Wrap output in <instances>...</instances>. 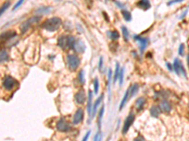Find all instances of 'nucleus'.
Here are the masks:
<instances>
[{"mask_svg": "<svg viewBox=\"0 0 189 141\" xmlns=\"http://www.w3.org/2000/svg\"><path fill=\"white\" fill-rule=\"evenodd\" d=\"M62 24V20L59 17H52L47 20H45L43 23L42 26L43 28H45V30L50 31V32H54V31L58 30L60 26Z\"/></svg>", "mask_w": 189, "mask_h": 141, "instance_id": "nucleus-1", "label": "nucleus"}, {"mask_svg": "<svg viewBox=\"0 0 189 141\" xmlns=\"http://www.w3.org/2000/svg\"><path fill=\"white\" fill-rule=\"evenodd\" d=\"M76 42V39L70 35H65V36H60L58 39V45L65 50V49H72L74 47V44Z\"/></svg>", "mask_w": 189, "mask_h": 141, "instance_id": "nucleus-2", "label": "nucleus"}, {"mask_svg": "<svg viewBox=\"0 0 189 141\" xmlns=\"http://www.w3.org/2000/svg\"><path fill=\"white\" fill-rule=\"evenodd\" d=\"M66 62H67V66L70 70H76L78 66L80 64V59L78 56L76 55H68L66 58Z\"/></svg>", "mask_w": 189, "mask_h": 141, "instance_id": "nucleus-3", "label": "nucleus"}, {"mask_svg": "<svg viewBox=\"0 0 189 141\" xmlns=\"http://www.w3.org/2000/svg\"><path fill=\"white\" fill-rule=\"evenodd\" d=\"M173 70H175V73H176L179 76L183 75L184 77H185V78L187 77V75H186V73H185V70H184V68L183 63H181V61L180 60L179 58H175V60H174V63H173Z\"/></svg>", "mask_w": 189, "mask_h": 141, "instance_id": "nucleus-4", "label": "nucleus"}, {"mask_svg": "<svg viewBox=\"0 0 189 141\" xmlns=\"http://www.w3.org/2000/svg\"><path fill=\"white\" fill-rule=\"evenodd\" d=\"M57 130L60 132H69L71 130V126L65 119H60L57 122Z\"/></svg>", "mask_w": 189, "mask_h": 141, "instance_id": "nucleus-5", "label": "nucleus"}, {"mask_svg": "<svg viewBox=\"0 0 189 141\" xmlns=\"http://www.w3.org/2000/svg\"><path fill=\"white\" fill-rule=\"evenodd\" d=\"M16 80L12 76H6L4 80H3V87H5L7 90H12L16 85Z\"/></svg>", "mask_w": 189, "mask_h": 141, "instance_id": "nucleus-6", "label": "nucleus"}, {"mask_svg": "<svg viewBox=\"0 0 189 141\" xmlns=\"http://www.w3.org/2000/svg\"><path fill=\"white\" fill-rule=\"evenodd\" d=\"M133 121H134V115L133 114H130L127 117L126 121H125L124 125H123V128H122V133L124 134V135L128 133L129 129L131 128V126L133 125Z\"/></svg>", "mask_w": 189, "mask_h": 141, "instance_id": "nucleus-7", "label": "nucleus"}, {"mask_svg": "<svg viewBox=\"0 0 189 141\" xmlns=\"http://www.w3.org/2000/svg\"><path fill=\"white\" fill-rule=\"evenodd\" d=\"M84 117V112L81 108H78V110L76 111V113L74 114V117H73V124L75 125H78L82 121Z\"/></svg>", "mask_w": 189, "mask_h": 141, "instance_id": "nucleus-8", "label": "nucleus"}, {"mask_svg": "<svg viewBox=\"0 0 189 141\" xmlns=\"http://www.w3.org/2000/svg\"><path fill=\"white\" fill-rule=\"evenodd\" d=\"M39 20H40V17H31V18H30L27 21H26V22L22 24V26H21V29H22L23 32H25V31L27 30L28 28H30V26H31V24L37 23Z\"/></svg>", "mask_w": 189, "mask_h": 141, "instance_id": "nucleus-9", "label": "nucleus"}, {"mask_svg": "<svg viewBox=\"0 0 189 141\" xmlns=\"http://www.w3.org/2000/svg\"><path fill=\"white\" fill-rule=\"evenodd\" d=\"M75 101L78 104H82L85 103V101H86V94H85V91L83 89H80L78 93H76V95H75Z\"/></svg>", "mask_w": 189, "mask_h": 141, "instance_id": "nucleus-10", "label": "nucleus"}, {"mask_svg": "<svg viewBox=\"0 0 189 141\" xmlns=\"http://www.w3.org/2000/svg\"><path fill=\"white\" fill-rule=\"evenodd\" d=\"M134 39L139 42V44H140L141 52L143 53L145 51V49L147 48L148 44V38H144V37H140V36H134Z\"/></svg>", "mask_w": 189, "mask_h": 141, "instance_id": "nucleus-11", "label": "nucleus"}, {"mask_svg": "<svg viewBox=\"0 0 189 141\" xmlns=\"http://www.w3.org/2000/svg\"><path fill=\"white\" fill-rule=\"evenodd\" d=\"M16 36V33L14 31H7L0 35V41H10L13 37Z\"/></svg>", "mask_w": 189, "mask_h": 141, "instance_id": "nucleus-12", "label": "nucleus"}, {"mask_svg": "<svg viewBox=\"0 0 189 141\" xmlns=\"http://www.w3.org/2000/svg\"><path fill=\"white\" fill-rule=\"evenodd\" d=\"M73 49H75L78 53H83L85 51V44L83 43L82 41H76Z\"/></svg>", "mask_w": 189, "mask_h": 141, "instance_id": "nucleus-13", "label": "nucleus"}, {"mask_svg": "<svg viewBox=\"0 0 189 141\" xmlns=\"http://www.w3.org/2000/svg\"><path fill=\"white\" fill-rule=\"evenodd\" d=\"M160 108H161V110L166 112V113H168L171 111V104H169L168 101L166 100H163L161 102V104H160Z\"/></svg>", "mask_w": 189, "mask_h": 141, "instance_id": "nucleus-14", "label": "nucleus"}, {"mask_svg": "<svg viewBox=\"0 0 189 141\" xmlns=\"http://www.w3.org/2000/svg\"><path fill=\"white\" fill-rule=\"evenodd\" d=\"M102 99H103V94L101 95V96H99V97L97 99V100L95 101V104H94V105H93V108H92V115H91V119H92L93 117H95L96 113H97V110H98V107L99 106V104H100Z\"/></svg>", "mask_w": 189, "mask_h": 141, "instance_id": "nucleus-15", "label": "nucleus"}, {"mask_svg": "<svg viewBox=\"0 0 189 141\" xmlns=\"http://www.w3.org/2000/svg\"><path fill=\"white\" fill-rule=\"evenodd\" d=\"M137 6L143 10H148V9H151V3L149 0H139L137 2Z\"/></svg>", "mask_w": 189, "mask_h": 141, "instance_id": "nucleus-16", "label": "nucleus"}, {"mask_svg": "<svg viewBox=\"0 0 189 141\" xmlns=\"http://www.w3.org/2000/svg\"><path fill=\"white\" fill-rule=\"evenodd\" d=\"M92 100H93V92L91 90H89L88 92V104H87V110H88V114L92 115ZM91 118V117H90Z\"/></svg>", "mask_w": 189, "mask_h": 141, "instance_id": "nucleus-17", "label": "nucleus"}, {"mask_svg": "<svg viewBox=\"0 0 189 141\" xmlns=\"http://www.w3.org/2000/svg\"><path fill=\"white\" fill-rule=\"evenodd\" d=\"M129 98H130V90H129V89H128L127 91H126V93H125V95H124L123 99H122V101H121V103H120L119 110H122L123 107L125 106V104H126V103L128 102V99H129Z\"/></svg>", "mask_w": 189, "mask_h": 141, "instance_id": "nucleus-18", "label": "nucleus"}, {"mask_svg": "<svg viewBox=\"0 0 189 141\" xmlns=\"http://www.w3.org/2000/svg\"><path fill=\"white\" fill-rule=\"evenodd\" d=\"M161 108L158 106H152L151 108V115L154 118H158L161 114Z\"/></svg>", "mask_w": 189, "mask_h": 141, "instance_id": "nucleus-19", "label": "nucleus"}, {"mask_svg": "<svg viewBox=\"0 0 189 141\" xmlns=\"http://www.w3.org/2000/svg\"><path fill=\"white\" fill-rule=\"evenodd\" d=\"M9 60V54L6 50L0 51V63H4Z\"/></svg>", "mask_w": 189, "mask_h": 141, "instance_id": "nucleus-20", "label": "nucleus"}, {"mask_svg": "<svg viewBox=\"0 0 189 141\" xmlns=\"http://www.w3.org/2000/svg\"><path fill=\"white\" fill-rule=\"evenodd\" d=\"M139 89V87L137 84H134L133 86H131L129 87V90H130V97H133L135 94L137 93V91Z\"/></svg>", "mask_w": 189, "mask_h": 141, "instance_id": "nucleus-21", "label": "nucleus"}, {"mask_svg": "<svg viewBox=\"0 0 189 141\" xmlns=\"http://www.w3.org/2000/svg\"><path fill=\"white\" fill-rule=\"evenodd\" d=\"M145 103H146L145 98H143V97H140V98H138V99H137L136 104H136V107H137L138 110H141V109L143 108V106H144Z\"/></svg>", "mask_w": 189, "mask_h": 141, "instance_id": "nucleus-22", "label": "nucleus"}, {"mask_svg": "<svg viewBox=\"0 0 189 141\" xmlns=\"http://www.w3.org/2000/svg\"><path fill=\"white\" fill-rule=\"evenodd\" d=\"M119 73H120V67H119V64L118 63H116L115 64V73H113V83H115L117 79H118L119 77Z\"/></svg>", "mask_w": 189, "mask_h": 141, "instance_id": "nucleus-23", "label": "nucleus"}, {"mask_svg": "<svg viewBox=\"0 0 189 141\" xmlns=\"http://www.w3.org/2000/svg\"><path fill=\"white\" fill-rule=\"evenodd\" d=\"M121 13H122V15L124 17V19L127 21V22H130V21L131 20V12H129V10H127V9H122L121 10Z\"/></svg>", "mask_w": 189, "mask_h": 141, "instance_id": "nucleus-24", "label": "nucleus"}, {"mask_svg": "<svg viewBox=\"0 0 189 141\" xmlns=\"http://www.w3.org/2000/svg\"><path fill=\"white\" fill-rule=\"evenodd\" d=\"M103 114H104V106L102 105V107L100 108V110H99V113H98V129L99 130L101 128V119L103 117Z\"/></svg>", "mask_w": 189, "mask_h": 141, "instance_id": "nucleus-25", "label": "nucleus"}, {"mask_svg": "<svg viewBox=\"0 0 189 141\" xmlns=\"http://www.w3.org/2000/svg\"><path fill=\"white\" fill-rule=\"evenodd\" d=\"M121 29H122V33H123V37L125 39V41H129V31H128L127 27L122 26Z\"/></svg>", "mask_w": 189, "mask_h": 141, "instance_id": "nucleus-26", "label": "nucleus"}, {"mask_svg": "<svg viewBox=\"0 0 189 141\" xmlns=\"http://www.w3.org/2000/svg\"><path fill=\"white\" fill-rule=\"evenodd\" d=\"M98 89H99V82H98V79L96 78L95 81H94V93L98 94Z\"/></svg>", "mask_w": 189, "mask_h": 141, "instance_id": "nucleus-27", "label": "nucleus"}, {"mask_svg": "<svg viewBox=\"0 0 189 141\" xmlns=\"http://www.w3.org/2000/svg\"><path fill=\"white\" fill-rule=\"evenodd\" d=\"M124 72H125V68L120 69L119 77H118V79H119V85H120V86H122V84H123V80H124Z\"/></svg>", "mask_w": 189, "mask_h": 141, "instance_id": "nucleus-28", "label": "nucleus"}, {"mask_svg": "<svg viewBox=\"0 0 189 141\" xmlns=\"http://www.w3.org/2000/svg\"><path fill=\"white\" fill-rule=\"evenodd\" d=\"M110 38H111L113 41H115L119 38V33L117 32V31H113V32H110Z\"/></svg>", "mask_w": 189, "mask_h": 141, "instance_id": "nucleus-29", "label": "nucleus"}, {"mask_svg": "<svg viewBox=\"0 0 189 141\" xmlns=\"http://www.w3.org/2000/svg\"><path fill=\"white\" fill-rule=\"evenodd\" d=\"M9 7H10V3H9V2H6L5 4L3 5V6L1 7V8H0V16H1L2 14L4 13L5 12H6V10H7V9H8Z\"/></svg>", "mask_w": 189, "mask_h": 141, "instance_id": "nucleus-30", "label": "nucleus"}, {"mask_svg": "<svg viewBox=\"0 0 189 141\" xmlns=\"http://www.w3.org/2000/svg\"><path fill=\"white\" fill-rule=\"evenodd\" d=\"M78 81H80V84H84L85 79H84V72L83 70H81L80 72V75H78Z\"/></svg>", "mask_w": 189, "mask_h": 141, "instance_id": "nucleus-31", "label": "nucleus"}, {"mask_svg": "<svg viewBox=\"0 0 189 141\" xmlns=\"http://www.w3.org/2000/svg\"><path fill=\"white\" fill-rule=\"evenodd\" d=\"M112 75H113V73H112V70L110 69L109 70V73H108V80H109V90H110V89H111V81H112Z\"/></svg>", "mask_w": 189, "mask_h": 141, "instance_id": "nucleus-32", "label": "nucleus"}, {"mask_svg": "<svg viewBox=\"0 0 189 141\" xmlns=\"http://www.w3.org/2000/svg\"><path fill=\"white\" fill-rule=\"evenodd\" d=\"M24 1H25V0H19V1L17 2L15 5H14V7H13V8H12V10H15L16 9H18L19 7H20L21 5L23 4V2H24Z\"/></svg>", "mask_w": 189, "mask_h": 141, "instance_id": "nucleus-33", "label": "nucleus"}, {"mask_svg": "<svg viewBox=\"0 0 189 141\" xmlns=\"http://www.w3.org/2000/svg\"><path fill=\"white\" fill-rule=\"evenodd\" d=\"M184 44L181 43L180 47H179V55L180 56H184Z\"/></svg>", "mask_w": 189, "mask_h": 141, "instance_id": "nucleus-34", "label": "nucleus"}, {"mask_svg": "<svg viewBox=\"0 0 189 141\" xmlns=\"http://www.w3.org/2000/svg\"><path fill=\"white\" fill-rule=\"evenodd\" d=\"M184 0H171L168 3H167V6H170V5H173V4H176V3H180Z\"/></svg>", "mask_w": 189, "mask_h": 141, "instance_id": "nucleus-35", "label": "nucleus"}, {"mask_svg": "<svg viewBox=\"0 0 189 141\" xmlns=\"http://www.w3.org/2000/svg\"><path fill=\"white\" fill-rule=\"evenodd\" d=\"M90 135H91V131H88V132H87V134L84 136V137H83L82 140H81V141H87V140H88V138H89V136H90Z\"/></svg>", "mask_w": 189, "mask_h": 141, "instance_id": "nucleus-36", "label": "nucleus"}, {"mask_svg": "<svg viewBox=\"0 0 189 141\" xmlns=\"http://www.w3.org/2000/svg\"><path fill=\"white\" fill-rule=\"evenodd\" d=\"M133 141H146L145 138L142 136H138L137 137H135Z\"/></svg>", "mask_w": 189, "mask_h": 141, "instance_id": "nucleus-37", "label": "nucleus"}, {"mask_svg": "<svg viewBox=\"0 0 189 141\" xmlns=\"http://www.w3.org/2000/svg\"><path fill=\"white\" fill-rule=\"evenodd\" d=\"M102 66H103V58H102V56H100V58H99V63H98V69L101 70Z\"/></svg>", "mask_w": 189, "mask_h": 141, "instance_id": "nucleus-38", "label": "nucleus"}, {"mask_svg": "<svg viewBox=\"0 0 189 141\" xmlns=\"http://www.w3.org/2000/svg\"><path fill=\"white\" fill-rule=\"evenodd\" d=\"M99 137H100V134H99V132H98V133L97 134V135L95 136V139H94V141H99V139H100V138H99Z\"/></svg>", "mask_w": 189, "mask_h": 141, "instance_id": "nucleus-39", "label": "nucleus"}, {"mask_svg": "<svg viewBox=\"0 0 189 141\" xmlns=\"http://www.w3.org/2000/svg\"><path fill=\"white\" fill-rule=\"evenodd\" d=\"M166 67H167V69H168L169 70H173V67L170 65V63L166 62Z\"/></svg>", "mask_w": 189, "mask_h": 141, "instance_id": "nucleus-40", "label": "nucleus"}, {"mask_svg": "<svg viewBox=\"0 0 189 141\" xmlns=\"http://www.w3.org/2000/svg\"><path fill=\"white\" fill-rule=\"evenodd\" d=\"M115 4H116L117 6H119L120 8H122V7L125 6V5H123V4H120V2H117V1H115Z\"/></svg>", "mask_w": 189, "mask_h": 141, "instance_id": "nucleus-41", "label": "nucleus"}, {"mask_svg": "<svg viewBox=\"0 0 189 141\" xmlns=\"http://www.w3.org/2000/svg\"><path fill=\"white\" fill-rule=\"evenodd\" d=\"M187 64H188V67H189V55L187 56Z\"/></svg>", "mask_w": 189, "mask_h": 141, "instance_id": "nucleus-42", "label": "nucleus"}]
</instances>
